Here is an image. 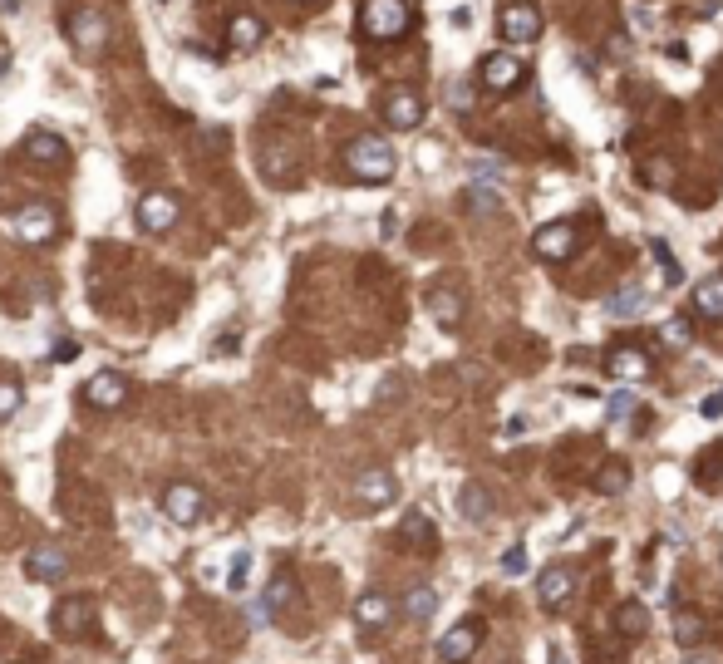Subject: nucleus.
<instances>
[{"instance_id": "nucleus-1", "label": "nucleus", "mask_w": 723, "mask_h": 664, "mask_svg": "<svg viewBox=\"0 0 723 664\" xmlns=\"http://www.w3.org/2000/svg\"><path fill=\"white\" fill-rule=\"evenodd\" d=\"M345 168H350L360 182H389L394 178V168H399V158H394L389 138H379V133H360V138L345 148Z\"/></svg>"}, {"instance_id": "nucleus-2", "label": "nucleus", "mask_w": 723, "mask_h": 664, "mask_svg": "<svg viewBox=\"0 0 723 664\" xmlns=\"http://www.w3.org/2000/svg\"><path fill=\"white\" fill-rule=\"evenodd\" d=\"M64 35H69L74 55H84V60H99V55H104V45H109V35H114V25L104 20V10H94V5H79V10H69V20H64Z\"/></svg>"}, {"instance_id": "nucleus-3", "label": "nucleus", "mask_w": 723, "mask_h": 664, "mask_svg": "<svg viewBox=\"0 0 723 664\" xmlns=\"http://www.w3.org/2000/svg\"><path fill=\"white\" fill-rule=\"evenodd\" d=\"M360 30L369 40H399L409 30V0H364Z\"/></svg>"}, {"instance_id": "nucleus-4", "label": "nucleus", "mask_w": 723, "mask_h": 664, "mask_svg": "<svg viewBox=\"0 0 723 664\" xmlns=\"http://www.w3.org/2000/svg\"><path fill=\"white\" fill-rule=\"evenodd\" d=\"M158 507H163V517H168L173 527H197V522L207 517V497H202L197 483H168L163 497H158Z\"/></svg>"}, {"instance_id": "nucleus-5", "label": "nucleus", "mask_w": 723, "mask_h": 664, "mask_svg": "<svg viewBox=\"0 0 723 664\" xmlns=\"http://www.w3.org/2000/svg\"><path fill=\"white\" fill-rule=\"evenodd\" d=\"M10 227H15V237H20L25 246H45V242H55V232H60V217H55L45 202H25V207H15Z\"/></svg>"}, {"instance_id": "nucleus-6", "label": "nucleus", "mask_w": 723, "mask_h": 664, "mask_svg": "<svg viewBox=\"0 0 723 664\" xmlns=\"http://www.w3.org/2000/svg\"><path fill=\"white\" fill-rule=\"evenodd\" d=\"M178 217H182L178 192H148V197H138V227L143 232H173Z\"/></svg>"}, {"instance_id": "nucleus-7", "label": "nucleus", "mask_w": 723, "mask_h": 664, "mask_svg": "<svg viewBox=\"0 0 723 664\" xmlns=\"http://www.w3.org/2000/svg\"><path fill=\"white\" fill-rule=\"evenodd\" d=\"M50 625H55L60 640L89 635V630H94V601H89V596H64V601L55 605V615H50Z\"/></svg>"}, {"instance_id": "nucleus-8", "label": "nucleus", "mask_w": 723, "mask_h": 664, "mask_svg": "<svg viewBox=\"0 0 723 664\" xmlns=\"http://www.w3.org/2000/svg\"><path fill=\"white\" fill-rule=\"evenodd\" d=\"M84 404L89 409H99V414H114V409H123V399H128V384H123V374H114V369H99L84 389Z\"/></svg>"}, {"instance_id": "nucleus-9", "label": "nucleus", "mask_w": 723, "mask_h": 664, "mask_svg": "<svg viewBox=\"0 0 723 664\" xmlns=\"http://www.w3.org/2000/svg\"><path fill=\"white\" fill-rule=\"evenodd\" d=\"M25 576L35 581V586H55L69 576V551L64 546H35V551H25Z\"/></svg>"}, {"instance_id": "nucleus-10", "label": "nucleus", "mask_w": 723, "mask_h": 664, "mask_svg": "<svg viewBox=\"0 0 723 664\" xmlns=\"http://www.w3.org/2000/svg\"><path fill=\"white\" fill-rule=\"evenodd\" d=\"M482 645V625L478 620H463V625H453V630H443V640H438V660L443 664H463L473 660Z\"/></svg>"}, {"instance_id": "nucleus-11", "label": "nucleus", "mask_w": 723, "mask_h": 664, "mask_svg": "<svg viewBox=\"0 0 723 664\" xmlns=\"http://www.w3.org/2000/svg\"><path fill=\"white\" fill-rule=\"evenodd\" d=\"M576 596V576L566 571V566H546L542 576H537V601L542 610H566Z\"/></svg>"}, {"instance_id": "nucleus-12", "label": "nucleus", "mask_w": 723, "mask_h": 664, "mask_svg": "<svg viewBox=\"0 0 723 664\" xmlns=\"http://www.w3.org/2000/svg\"><path fill=\"white\" fill-rule=\"evenodd\" d=\"M502 35L512 40V45H532L537 35H542V15H537V5H502Z\"/></svg>"}, {"instance_id": "nucleus-13", "label": "nucleus", "mask_w": 723, "mask_h": 664, "mask_svg": "<svg viewBox=\"0 0 723 664\" xmlns=\"http://www.w3.org/2000/svg\"><path fill=\"white\" fill-rule=\"evenodd\" d=\"M532 251H537L542 261H566V256L576 251V227H571V222H546V227H537V237H532Z\"/></svg>"}, {"instance_id": "nucleus-14", "label": "nucleus", "mask_w": 723, "mask_h": 664, "mask_svg": "<svg viewBox=\"0 0 723 664\" xmlns=\"http://www.w3.org/2000/svg\"><path fill=\"white\" fill-rule=\"evenodd\" d=\"M25 158H30V163L64 168V163H69V143H64L55 128H30V133H25Z\"/></svg>"}, {"instance_id": "nucleus-15", "label": "nucleus", "mask_w": 723, "mask_h": 664, "mask_svg": "<svg viewBox=\"0 0 723 664\" xmlns=\"http://www.w3.org/2000/svg\"><path fill=\"white\" fill-rule=\"evenodd\" d=\"M478 79L492 89V94H512L522 84V60L517 55H487L478 69Z\"/></svg>"}, {"instance_id": "nucleus-16", "label": "nucleus", "mask_w": 723, "mask_h": 664, "mask_svg": "<svg viewBox=\"0 0 723 664\" xmlns=\"http://www.w3.org/2000/svg\"><path fill=\"white\" fill-rule=\"evenodd\" d=\"M610 379H620V384H640V379H650V355L640 350V345H620V350H610Z\"/></svg>"}, {"instance_id": "nucleus-17", "label": "nucleus", "mask_w": 723, "mask_h": 664, "mask_svg": "<svg viewBox=\"0 0 723 664\" xmlns=\"http://www.w3.org/2000/svg\"><path fill=\"white\" fill-rule=\"evenodd\" d=\"M355 497H360L364 507H389V502H399V483H394V473H384V468H369L360 473V483H355Z\"/></svg>"}, {"instance_id": "nucleus-18", "label": "nucleus", "mask_w": 723, "mask_h": 664, "mask_svg": "<svg viewBox=\"0 0 723 664\" xmlns=\"http://www.w3.org/2000/svg\"><path fill=\"white\" fill-rule=\"evenodd\" d=\"M419 119H423V104L414 89H394V94L384 99V123H389V128H419Z\"/></svg>"}, {"instance_id": "nucleus-19", "label": "nucleus", "mask_w": 723, "mask_h": 664, "mask_svg": "<svg viewBox=\"0 0 723 664\" xmlns=\"http://www.w3.org/2000/svg\"><path fill=\"white\" fill-rule=\"evenodd\" d=\"M389 620H394V601L384 591H364L360 601H355V625L360 630H384Z\"/></svg>"}, {"instance_id": "nucleus-20", "label": "nucleus", "mask_w": 723, "mask_h": 664, "mask_svg": "<svg viewBox=\"0 0 723 664\" xmlns=\"http://www.w3.org/2000/svg\"><path fill=\"white\" fill-rule=\"evenodd\" d=\"M399 542L419 546V556H433V551H438V527L428 522V512H409V517L399 522Z\"/></svg>"}, {"instance_id": "nucleus-21", "label": "nucleus", "mask_w": 723, "mask_h": 664, "mask_svg": "<svg viewBox=\"0 0 723 664\" xmlns=\"http://www.w3.org/2000/svg\"><path fill=\"white\" fill-rule=\"evenodd\" d=\"M428 315H433L438 325H458V320H463V291H458V286H433V291H428Z\"/></svg>"}, {"instance_id": "nucleus-22", "label": "nucleus", "mask_w": 723, "mask_h": 664, "mask_svg": "<svg viewBox=\"0 0 723 664\" xmlns=\"http://www.w3.org/2000/svg\"><path fill=\"white\" fill-rule=\"evenodd\" d=\"M458 512H463L473 527H482V522L492 517V492H487L482 483H463L458 487Z\"/></svg>"}, {"instance_id": "nucleus-23", "label": "nucleus", "mask_w": 723, "mask_h": 664, "mask_svg": "<svg viewBox=\"0 0 723 664\" xmlns=\"http://www.w3.org/2000/svg\"><path fill=\"white\" fill-rule=\"evenodd\" d=\"M261 40H266V25H261L256 15H237V20L227 25V45H232L237 55H251Z\"/></svg>"}, {"instance_id": "nucleus-24", "label": "nucleus", "mask_w": 723, "mask_h": 664, "mask_svg": "<svg viewBox=\"0 0 723 664\" xmlns=\"http://www.w3.org/2000/svg\"><path fill=\"white\" fill-rule=\"evenodd\" d=\"M291 601H296V576H291V571H276L271 586H266V615L291 610Z\"/></svg>"}, {"instance_id": "nucleus-25", "label": "nucleus", "mask_w": 723, "mask_h": 664, "mask_svg": "<svg viewBox=\"0 0 723 664\" xmlns=\"http://www.w3.org/2000/svg\"><path fill=\"white\" fill-rule=\"evenodd\" d=\"M640 310H645V291H640V286H625V291H615V296L605 301V315H610V320H635Z\"/></svg>"}, {"instance_id": "nucleus-26", "label": "nucleus", "mask_w": 723, "mask_h": 664, "mask_svg": "<svg viewBox=\"0 0 723 664\" xmlns=\"http://www.w3.org/2000/svg\"><path fill=\"white\" fill-rule=\"evenodd\" d=\"M694 310H699V315H714V320H723V276H709V281H699V286H694Z\"/></svg>"}, {"instance_id": "nucleus-27", "label": "nucleus", "mask_w": 723, "mask_h": 664, "mask_svg": "<svg viewBox=\"0 0 723 664\" xmlns=\"http://www.w3.org/2000/svg\"><path fill=\"white\" fill-rule=\"evenodd\" d=\"M674 640H679L684 650H694V645L704 640V615H689V610H679V615H674Z\"/></svg>"}, {"instance_id": "nucleus-28", "label": "nucleus", "mask_w": 723, "mask_h": 664, "mask_svg": "<svg viewBox=\"0 0 723 664\" xmlns=\"http://www.w3.org/2000/svg\"><path fill=\"white\" fill-rule=\"evenodd\" d=\"M645 620H650V615H645V605H635V601H625L620 610H615V625H620L630 640H640V635H645Z\"/></svg>"}, {"instance_id": "nucleus-29", "label": "nucleus", "mask_w": 723, "mask_h": 664, "mask_svg": "<svg viewBox=\"0 0 723 664\" xmlns=\"http://www.w3.org/2000/svg\"><path fill=\"white\" fill-rule=\"evenodd\" d=\"M25 404V384L20 379H0V423H10Z\"/></svg>"}, {"instance_id": "nucleus-30", "label": "nucleus", "mask_w": 723, "mask_h": 664, "mask_svg": "<svg viewBox=\"0 0 723 664\" xmlns=\"http://www.w3.org/2000/svg\"><path fill=\"white\" fill-rule=\"evenodd\" d=\"M404 610H409L414 620H433V610H438V591H433V586H414L409 601H404Z\"/></svg>"}, {"instance_id": "nucleus-31", "label": "nucleus", "mask_w": 723, "mask_h": 664, "mask_svg": "<svg viewBox=\"0 0 723 664\" xmlns=\"http://www.w3.org/2000/svg\"><path fill=\"white\" fill-rule=\"evenodd\" d=\"M650 256L660 261V281H664V286H679V281H684V271H679V261H674V251H669V246H664L660 237L650 242Z\"/></svg>"}, {"instance_id": "nucleus-32", "label": "nucleus", "mask_w": 723, "mask_h": 664, "mask_svg": "<svg viewBox=\"0 0 723 664\" xmlns=\"http://www.w3.org/2000/svg\"><path fill=\"white\" fill-rule=\"evenodd\" d=\"M246 581H251V551H232V561H227V591H246Z\"/></svg>"}, {"instance_id": "nucleus-33", "label": "nucleus", "mask_w": 723, "mask_h": 664, "mask_svg": "<svg viewBox=\"0 0 723 664\" xmlns=\"http://www.w3.org/2000/svg\"><path fill=\"white\" fill-rule=\"evenodd\" d=\"M596 487H601L605 497L625 492V487H630V468H625V463H605V468H601V478H596Z\"/></svg>"}, {"instance_id": "nucleus-34", "label": "nucleus", "mask_w": 723, "mask_h": 664, "mask_svg": "<svg viewBox=\"0 0 723 664\" xmlns=\"http://www.w3.org/2000/svg\"><path fill=\"white\" fill-rule=\"evenodd\" d=\"M635 414V394L630 389H615V394H605V419L610 423H625Z\"/></svg>"}, {"instance_id": "nucleus-35", "label": "nucleus", "mask_w": 723, "mask_h": 664, "mask_svg": "<svg viewBox=\"0 0 723 664\" xmlns=\"http://www.w3.org/2000/svg\"><path fill=\"white\" fill-rule=\"evenodd\" d=\"M527 566H532V556H527V546H507V556H502V576H527Z\"/></svg>"}, {"instance_id": "nucleus-36", "label": "nucleus", "mask_w": 723, "mask_h": 664, "mask_svg": "<svg viewBox=\"0 0 723 664\" xmlns=\"http://www.w3.org/2000/svg\"><path fill=\"white\" fill-rule=\"evenodd\" d=\"M468 207L473 212H497L502 197H497V187H468Z\"/></svg>"}, {"instance_id": "nucleus-37", "label": "nucleus", "mask_w": 723, "mask_h": 664, "mask_svg": "<svg viewBox=\"0 0 723 664\" xmlns=\"http://www.w3.org/2000/svg\"><path fill=\"white\" fill-rule=\"evenodd\" d=\"M664 340H669V345H684V340H689V325H684V320H664Z\"/></svg>"}, {"instance_id": "nucleus-38", "label": "nucleus", "mask_w": 723, "mask_h": 664, "mask_svg": "<svg viewBox=\"0 0 723 664\" xmlns=\"http://www.w3.org/2000/svg\"><path fill=\"white\" fill-rule=\"evenodd\" d=\"M699 414H704V419H719V414H723V389H714V394L699 404Z\"/></svg>"}, {"instance_id": "nucleus-39", "label": "nucleus", "mask_w": 723, "mask_h": 664, "mask_svg": "<svg viewBox=\"0 0 723 664\" xmlns=\"http://www.w3.org/2000/svg\"><path fill=\"white\" fill-rule=\"evenodd\" d=\"M448 104H453V109H468V104H473L468 84H453V89H448Z\"/></svg>"}, {"instance_id": "nucleus-40", "label": "nucleus", "mask_w": 723, "mask_h": 664, "mask_svg": "<svg viewBox=\"0 0 723 664\" xmlns=\"http://www.w3.org/2000/svg\"><path fill=\"white\" fill-rule=\"evenodd\" d=\"M74 355H79V345H74V340H60V345H55V364H69Z\"/></svg>"}, {"instance_id": "nucleus-41", "label": "nucleus", "mask_w": 723, "mask_h": 664, "mask_svg": "<svg viewBox=\"0 0 723 664\" xmlns=\"http://www.w3.org/2000/svg\"><path fill=\"white\" fill-rule=\"evenodd\" d=\"M473 168H478V173H497V178H502V173H507V168H502V163H492V158H487V153H482L478 163H473Z\"/></svg>"}, {"instance_id": "nucleus-42", "label": "nucleus", "mask_w": 723, "mask_h": 664, "mask_svg": "<svg viewBox=\"0 0 723 664\" xmlns=\"http://www.w3.org/2000/svg\"><path fill=\"white\" fill-rule=\"evenodd\" d=\"M522 428H527V419H507V443H517V438H522Z\"/></svg>"}, {"instance_id": "nucleus-43", "label": "nucleus", "mask_w": 723, "mask_h": 664, "mask_svg": "<svg viewBox=\"0 0 723 664\" xmlns=\"http://www.w3.org/2000/svg\"><path fill=\"white\" fill-rule=\"evenodd\" d=\"M0 10H5V15H20V0H0Z\"/></svg>"}, {"instance_id": "nucleus-44", "label": "nucleus", "mask_w": 723, "mask_h": 664, "mask_svg": "<svg viewBox=\"0 0 723 664\" xmlns=\"http://www.w3.org/2000/svg\"><path fill=\"white\" fill-rule=\"evenodd\" d=\"M684 664H719V660H714V655H689Z\"/></svg>"}, {"instance_id": "nucleus-45", "label": "nucleus", "mask_w": 723, "mask_h": 664, "mask_svg": "<svg viewBox=\"0 0 723 664\" xmlns=\"http://www.w3.org/2000/svg\"><path fill=\"white\" fill-rule=\"evenodd\" d=\"M551 664H566V655H561V650H551Z\"/></svg>"}]
</instances>
